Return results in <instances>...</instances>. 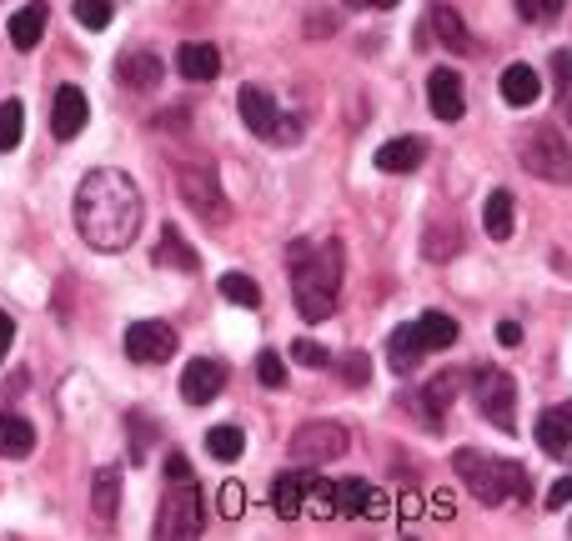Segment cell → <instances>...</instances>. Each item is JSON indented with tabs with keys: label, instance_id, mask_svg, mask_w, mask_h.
<instances>
[{
	"label": "cell",
	"instance_id": "obj_11",
	"mask_svg": "<svg viewBox=\"0 0 572 541\" xmlns=\"http://www.w3.org/2000/svg\"><path fill=\"white\" fill-rule=\"evenodd\" d=\"M126 356H131L136 366H161L176 356V331L167 326V321H136V326H126Z\"/></svg>",
	"mask_w": 572,
	"mask_h": 541
},
{
	"label": "cell",
	"instance_id": "obj_3",
	"mask_svg": "<svg viewBox=\"0 0 572 541\" xmlns=\"http://www.w3.org/2000/svg\"><path fill=\"white\" fill-rule=\"evenodd\" d=\"M167 496H161V511H156V541H202L206 531V506H202V486L191 476L186 457L171 451L167 457Z\"/></svg>",
	"mask_w": 572,
	"mask_h": 541
},
{
	"label": "cell",
	"instance_id": "obj_20",
	"mask_svg": "<svg viewBox=\"0 0 572 541\" xmlns=\"http://www.w3.org/2000/svg\"><path fill=\"white\" fill-rule=\"evenodd\" d=\"M427 21H432V31H437V41H442V46H447V50H453V56H472V31H467V25H462V15H457L453 11V5H432V15H427Z\"/></svg>",
	"mask_w": 572,
	"mask_h": 541
},
{
	"label": "cell",
	"instance_id": "obj_17",
	"mask_svg": "<svg viewBox=\"0 0 572 541\" xmlns=\"http://www.w3.org/2000/svg\"><path fill=\"white\" fill-rule=\"evenodd\" d=\"M533 436H537V447H542V457L562 461L572 451V406H548V412L537 416Z\"/></svg>",
	"mask_w": 572,
	"mask_h": 541
},
{
	"label": "cell",
	"instance_id": "obj_1",
	"mask_svg": "<svg viewBox=\"0 0 572 541\" xmlns=\"http://www.w3.org/2000/svg\"><path fill=\"white\" fill-rule=\"evenodd\" d=\"M141 191L126 171H91L76 186V231L101 256H116V251L131 246L136 231H141Z\"/></svg>",
	"mask_w": 572,
	"mask_h": 541
},
{
	"label": "cell",
	"instance_id": "obj_39",
	"mask_svg": "<svg viewBox=\"0 0 572 541\" xmlns=\"http://www.w3.org/2000/svg\"><path fill=\"white\" fill-rule=\"evenodd\" d=\"M15 346V316L11 311H0V366H5V352Z\"/></svg>",
	"mask_w": 572,
	"mask_h": 541
},
{
	"label": "cell",
	"instance_id": "obj_31",
	"mask_svg": "<svg viewBox=\"0 0 572 541\" xmlns=\"http://www.w3.org/2000/svg\"><path fill=\"white\" fill-rule=\"evenodd\" d=\"M111 0H81V5H76V21L85 25V31H106L111 25Z\"/></svg>",
	"mask_w": 572,
	"mask_h": 541
},
{
	"label": "cell",
	"instance_id": "obj_15",
	"mask_svg": "<svg viewBox=\"0 0 572 541\" xmlns=\"http://www.w3.org/2000/svg\"><path fill=\"white\" fill-rule=\"evenodd\" d=\"M422 161H427V141H422V136H397V141H381L377 156H371V165L387 171V176H412Z\"/></svg>",
	"mask_w": 572,
	"mask_h": 541
},
{
	"label": "cell",
	"instance_id": "obj_35",
	"mask_svg": "<svg viewBox=\"0 0 572 541\" xmlns=\"http://www.w3.org/2000/svg\"><path fill=\"white\" fill-rule=\"evenodd\" d=\"M131 431H136V441H131V461H146V451L156 447L151 422H146V416H131Z\"/></svg>",
	"mask_w": 572,
	"mask_h": 541
},
{
	"label": "cell",
	"instance_id": "obj_23",
	"mask_svg": "<svg viewBox=\"0 0 572 541\" xmlns=\"http://www.w3.org/2000/svg\"><path fill=\"white\" fill-rule=\"evenodd\" d=\"M36 451V426L25 416H0V457L5 461H25Z\"/></svg>",
	"mask_w": 572,
	"mask_h": 541
},
{
	"label": "cell",
	"instance_id": "obj_30",
	"mask_svg": "<svg viewBox=\"0 0 572 541\" xmlns=\"http://www.w3.org/2000/svg\"><path fill=\"white\" fill-rule=\"evenodd\" d=\"M25 130V106L21 101H0V151H15Z\"/></svg>",
	"mask_w": 572,
	"mask_h": 541
},
{
	"label": "cell",
	"instance_id": "obj_25",
	"mask_svg": "<svg viewBox=\"0 0 572 541\" xmlns=\"http://www.w3.org/2000/svg\"><path fill=\"white\" fill-rule=\"evenodd\" d=\"M482 231H488L492 241H507V235H513V191H492V196L482 200Z\"/></svg>",
	"mask_w": 572,
	"mask_h": 541
},
{
	"label": "cell",
	"instance_id": "obj_33",
	"mask_svg": "<svg viewBox=\"0 0 572 541\" xmlns=\"http://www.w3.org/2000/svg\"><path fill=\"white\" fill-rule=\"evenodd\" d=\"M342 381H346V387H367V381H371V361H367V356L346 352L342 356Z\"/></svg>",
	"mask_w": 572,
	"mask_h": 541
},
{
	"label": "cell",
	"instance_id": "obj_28",
	"mask_svg": "<svg viewBox=\"0 0 572 541\" xmlns=\"http://www.w3.org/2000/svg\"><path fill=\"white\" fill-rule=\"evenodd\" d=\"M221 296H227V301H237V307H247V311L262 307V286L251 281L247 270H227V276H221Z\"/></svg>",
	"mask_w": 572,
	"mask_h": 541
},
{
	"label": "cell",
	"instance_id": "obj_42",
	"mask_svg": "<svg viewBox=\"0 0 572 541\" xmlns=\"http://www.w3.org/2000/svg\"><path fill=\"white\" fill-rule=\"evenodd\" d=\"M407 541H412V537H407Z\"/></svg>",
	"mask_w": 572,
	"mask_h": 541
},
{
	"label": "cell",
	"instance_id": "obj_32",
	"mask_svg": "<svg viewBox=\"0 0 572 541\" xmlns=\"http://www.w3.org/2000/svg\"><path fill=\"white\" fill-rule=\"evenodd\" d=\"M256 381H262L266 391H276V387H286V361L276 352H262L256 356Z\"/></svg>",
	"mask_w": 572,
	"mask_h": 541
},
{
	"label": "cell",
	"instance_id": "obj_7",
	"mask_svg": "<svg viewBox=\"0 0 572 541\" xmlns=\"http://www.w3.org/2000/svg\"><path fill=\"white\" fill-rule=\"evenodd\" d=\"M237 111H241V120H247V130L256 136V141L286 146V141H297V136H301L297 120L282 116V106H276V95L266 91V85H241Z\"/></svg>",
	"mask_w": 572,
	"mask_h": 541
},
{
	"label": "cell",
	"instance_id": "obj_14",
	"mask_svg": "<svg viewBox=\"0 0 572 541\" xmlns=\"http://www.w3.org/2000/svg\"><path fill=\"white\" fill-rule=\"evenodd\" d=\"M85 116H91V106H85L81 85H60L56 101H50V130H56V141H76L85 130Z\"/></svg>",
	"mask_w": 572,
	"mask_h": 541
},
{
	"label": "cell",
	"instance_id": "obj_18",
	"mask_svg": "<svg viewBox=\"0 0 572 541\" xmlns=\"http://www.w3.org/2000/svg\"><path fill=\"white\" fill-rule=\"evenodd\" d=\"M116 76L121 85H131V91H156L161 85V56L156 50H126L116 60Z\"/></svg>",
	"mask_w": 572,
	"mask_h": 541
},
{
	"label": "cell",
	"instance_id": "obj_27",
	"mask_svg": "<svg viewBox=\"0 0 572 541\" xmlns=\"http://www.w3.org/2000/svg\"><path fill=\"white\" fill-rule=\"evenodd\" d=\"M457 391H462V377H453V371H442V377L427 381V391H422V406H427V422H437L447 406L457 401Z\"/></svg>",
	"mask_w": 572,
	"mask_h": 541
},
{
	"label": "cell",
	"instance_id": "obj_2",
	"mask_svg": "<svg viewBox=\"0 0 572 541\" xmlns=\"http://www.w3.org/2000/svg\"><path fill=\"white\" fill-rule=\"evenodd\" d=\"M291 261V296H297L301 321H327L336 311V296H342V241H297L286 246Z\"/></svg>",
	"mask_w": 572,
	"mask_h": 541
},
{
	"label": "cell",
	"instance_id": "obj_9",
	"mask_svg": "<svg viewBox=\"0 0 572 541\" xmlns=\"http://www.w3.org/2000/svg\"><path fill=\"white\" fill-rule=\"evenodd\" d=\"M472 391H477V412L488 416L497 431L513 436L517 431V381L507 371H497V366H482L472 377Z\"/></svg>",
	"mask_w": 572,
	"mask_h": 541
},
{
	"label": "cell",
	"instance_id": "obj_29",
	"mask_svg": "<svg viewBox=\"0 0 572 541\" xmlns=\"http://www.w3.org/2000/svg\"><path fill=\"white\" fill-rule=\"evenodd\" d=\"M206 451H211L216 461H237L241 451H247V436H241L237 426H216V431H206Z\"/></svg>",
	"mask_w": 572,
	"mask_h": 541
},
{
	"label": "cell",
	"instance_id": "obj_10",
	"mask_svg": "<svg viewBox=\"0 0 572 541\" xmlns=\"http://www.w3.org/2000/svg\"><path fill=\"white\" fill-rule=\"evenodd\" d=\"M346 426H336V422H307V426H297L291 431V457L301 461V467H317V461H336V457H346Z\"/></svg>",
	"mask_w": 572,
	"mask_h": 541
},
{
	"label": "cell",
	"instance_id": "obj_6",
	"mask_svg": "<svg viewBox=\"0 0 572 541\" xmlns=\"http://www.w3.org/2000/svg\"><path fill=\"white\" fill-rule=\"evenodd\" d=\"M176 186H181L186 206L202 216V221H211V226H227L231 221L227 191H221V181H216V165L211 161H181L176 165Z\"/></svg>",
	"mask_w": 572,
	"mask_h": 541
},
{
	"label": "cell",
	"instance_id": "obj_4",
	"mask_svg": "<svg viewBox=\"0 0 572 541\" xmlns=\"http://www.w3.org/2000/svg\"><path fill=\"white\" fill-rule=\"evenodd\" d=\"M453 471L462 476V486L482 506L527 502V467L523 461H502V457H488V451H477V447H462L453 457Z\"/></svg>",
	"mask_w": 572,
	"mask_h": 541
},
{
	"label": "cell",
	"instance_id": "obj_41",
	"mask_svg": "<svg viewBox=\"0 0 572 541\" xmlns=\"http://www.w3.org/2000/svg\"><path fill=\"white\" fill-rule=\"evenodd\" d=\"M181 120H186V111H161V116H156V126H161V130H186Z\"/></svg>",
	"mask_w": 572,
	"mask_h": 541
},
{
	"label": "cell",
	"instance_id": "obj_19",
	"mask_svg": "<svg viewBox=\"0 0 572 541\" xmlns=\"http://www.w3.org/2000/svg\"><path fill=\"white\" fill-rule=\"evenodd\" d=\"M176 71L186 76V81H216V76H221V50L206 46V41H186V46L176 50Z\"/></svg>",
	"mask_w": 572,
	"mask_h": 541
},
{
	"label": "cell",
	"instance_id": "obj_5",
	"mask_svg": "<svg viewBox=\"0 0 572 541\" xmlns=\"http://www.w3.org/2000/svg\"><path fill=\"white\" fill-rule=\"evenodd\" d=\"M453 342H457V321L447 316V311H422L412 326L392 331V342H387V352H392V371L397 377H407L427 352H447Z\"/></svg>",
	"mask_w": 572,
	"mask_h": 541
},
{
	"label": "cell",
	"instance_id": "obj_13",
	"mask_svg": "<svg viewBox=\"0 0 572 541\" xmlns=\"http://www.w3.org/2000/svg\"><path fill=\"white\" fill-rule=\"evenodd\" d=\"M311 492H317V471H282L272 482V506H276V517H301L307 511V502H311Z\"/></svg>",
	"mask_w": 572,
	"mask_h": 541
},
{
	"label": "cell",
	"instance_id": "obj_34",
	"mask_svg": "<svg viewBox=\"0 0 572 541\" xmlns=\"http://www.w3.org/2000/svg\"><path fill=\"white\" fill-rule=\"evenodd\" d=\"M291 361H301V366H317V371H327L332 366V356H327V346H317V342H291Z\"/></svg>",
	"mask_w": 572,
	"mask_h": 541
},
{
	"label": "cell",
	"instance_id": "obj_21",
	"mask_svg": "<svg viewBox=\"0 0 572 541\" xmlns=\"http://www.w3.org/2000/svg\"><path fill=\"white\" fill-rule=\"evenodd\" d=\"M5 36H11L15 50H36L41 36H46V5H21V11L5 21Z\"/></svg>",
	"mask_w": 572,
	"mask_h": 541
},
{
	"label": "cell",
	"instance_id": "obj_8",
	"mask_svg": "<svg viewBox=\"0 0 572 541\" xmlns=\"http://www.w3.org/2000/svg\"><path fill=\"white\" fill-rule=\"evenodd\" d=\"M523 165L533 171L537 181H552V186H568L572 181V156H568V141H562L558 126H537L523 146H517Z\"/></svg>",
	"mask_w": 572,
	"mask_h": 541
},
{
	"label": "cell",
	"instance_id": "obj_22",
	"mask_svg": "<svg viewBox=\"0 0 572 541\" xmlns=\"http://www.w3.org/2000/svg\"><path fill=\"white\" fill-rule=\"evenodd\" d=\"M497 85H502V101H507V106H533L537 95H542V81H537V71H533V66H527V60L507 66Z\"/></svg>",
	"mask_w": 572,
	"mask_h": 541
},
{
	"label": "cell",
	"instance_id": "obj_36",
	"mask_svg": "<svg viewBox=\"0 0 572 541\" xmlns=\"http://www.w3.org/2000/svg\"><path fill=\"white\" fill-rule=\"evenodd\" d=\"M517 15H523V21H548V15H558V0H523Z\"/></svg>",
	"mask_w": 572,
	"mask_h": 541
},
{
	"label": "cell",
	"instance_id": "obj_12",
	"mask_svg": "<svg viewBox=\"0 0 572 541\" xmlns=\"http://www.w3.org/2000/svg\"><path fill=\"white\" fill-rule=\"evenodd\" d=\"M221 387H227V366L216 361V356H196V361L181 371V396H186L191 406L216 401V396H221Z\"/></svg>",
	"mask_w": 572,
	"mask_h": 541
},
{
	"label": "cell",
	"instance_id": "obj_24",
	"mask_svg": "<svg viewBox=\"0 0 572 541\" xmlns=\"http://www.w3.org/2000/svg\"><path fill=\"white\" fill-rule=\"evenodd\" d=\"M156 266H167V270H196L202 266V256H196V251L186 246V235L176 231V226H167V231H161V241H156Z\"/></svg>",
	"mask_w": 572,
	"mask_h": 541
},
{
	"label": "cell",
	"instance_id": "obj_37",
	"mask_svg": "<svg viewBox=\"0 0 572 541\" xmlns=\"http://www.w3.org/2000/svg\"><path fill=\"white\" fill-rule=\"evenodd\" d=\"M568 502H572V471L562 476V482H552V492L542 496V506H548V511H558V506H568Z\"/></svg>",
	"mask_w": 572,
	"mask_h": 541
},
{
	"label": "cell",
	"instance_id": "obj_40",
	"mask_svg": "<svg viewBox=\"0 0 572 541\" xmlns=\"http://www.w3.org/2000/svg\"><path fill=\"white\" fill-rule=\"evenodd\" d=\"M497 342L502 346H523V326H517V321H497Z\"/></svg>",
	"mask_w": 572,
	"mask_h": 541
},
{
	"label": "cell",
	"instance_id": "obj_16",
	"mask_svg": "<svg viewBox=\"0 0 572 541\" xmlns=\"http://www.w3.org/2000/svg\"><path fill=\"white\" fill-rule=\"evenodd\" d=\"M427 106L437 120H462L467 111V95H462V76L447 71V66H437V71L427 76Z\"/></svg>",
	"mask_w": 572,
	"mask_h": 541
},
{
	"label": "cell",
	"instance_id": "obj_26",
	"mask_svg": "<svg viewBox=\"0 0 572 541\" xmlns=\"http://www.w3.org/2000/svg\"><path fill=\"white\" fill-rule=\"evenodd\" d=\"M116 502H121V471L116 467H101L91 482V506L101 521H116Z\"/></svg>",
	"mask_w": 572,
	"mask_h": 541
},
{
	"label": "cell",
	"instance_id": "obj_38",
	"mask_svg": "<svg viewBox=\"0 0 572 541\" xmlns=\"http://www.w3.org/2000/svg\"><path fill=\"white\" fill-rule=\"evenodd\" d=\"M221 517H241V482H221Z\"/></svg>",
	"mask_w": 572,
	"mask_h": 541
}]
</instances>
